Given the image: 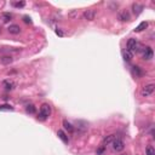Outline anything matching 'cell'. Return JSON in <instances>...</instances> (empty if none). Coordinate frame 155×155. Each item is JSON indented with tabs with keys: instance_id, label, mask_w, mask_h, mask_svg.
I'll return each mask as SVG.
<instances>
[{
	"instance_id": "1",
	"label": "cell",
	"mask_w": 155,
	"mask_h": 155,
	"mask_svg": "<svg viewBox=\"0 0 155 155\" xmlns=\"http://www.w3.org/2000/svg\"><path fill=\"white\" fill-rule=\"evenodd\" d=\"M51 115V107L47 103H44L40 107V111H39V119L40 120H46L48 116Z\"/></svg>"
},
{
	"instance_id": "2",
	"label": "cell",
	"mask_w": 155,
	"mask_h": 155,
	"mask_svg": "<svg viewBox=\"0 0 155 155\" xmlns=\"http://www.w3.org/2000/svg\"><path fill=\"white\" fill-rule=\"evenodd\" d=\"M111 144H113L114 152H116V153H120V152H123V150L125 149V143H124V140L121 138H115Z\"/></svg>"
},
{
	"instance_id": "3",
	"label": "cell",
	"mask_w": 155,
	"mask_h": 155,
	"mask_svg": "<svg viewBox=\"0 0 155 155\" xmlns=\"http://www.w3.org/2000/svg\"><path fill=\"white\" fill-rule=\"evenodd\" d=\"M126 47H127L126 50L133 53L136 50H137V47H138L137 40H136V39H133V38H130L129 40H127V42H126Z\"/></svg>"
},
{
	"instance_id": "4",
	"label": "cell",
	"mask_w": 155,
	"mask_h": 155,
	"mask_svg": "<svg viewBox=\"0 0 155 155\" xmlns=\"http://www.w3.org/2000/svg\"><path fill=\"white\" fill-rule=\"evenodd\" d=\"M153 55H154V52H153V48L152 47H143V50H142V56H143V60L145 61H149V60H152L153 58Z\"/></svg>"
},
{
	"instance_id": "5",
	"label": "cell",
	"mask_w": 155,
	"mask_h": 155,
	"mask_svg": "<svg viewBox=\"0 0 155 155\" xmlns=\"http://www.w3.org/2000/svg\"><path fill=\"white\" fill-rule=\"evenodd\" d=\"M154 90H155L154 84H149V85H145V86L143 87L142 91H140V93H142V96H144V97H148V96H150V95H153Z\"/></svg>"
},
{
	"instance_id": "6",
	"label": "cell",
	"mask_w": 155,
	"mask_h": 155,
	"mask_svg": "<svg viewBox=\"0 0 155 155\" xmlns=\"http://www.w3.org/2000/svg\"><path fill=\"white\" fill-rule=\"evenodd\" d=\"M82 17H84L86 21H93L96 18V11L95 10H86V11L82 13Z\"/></svg>"
},
{
	"instance_id": "7",
	"label": "cell",
	"mask_w": 155,
	"mask_h": 155,
	"mask_svg": "<svg viewBox=\"0 0 155 155\" xmlns=\"http://www.w3.org/2000/svg\"><path fill=\"white\" fill-rule=\"evenodd\" d=\"M12 62H13V58L10 55H5V56L0 57V63H1L3 66H9V64H11Z\"/></svg>"
},
{
	"instance_id": "8",
	"label": "cell",
	"mask_w": 155,
	"mask_h": 155,
	"mask_svg": "<svg viewBox=\"0 0 155 155\" xmlns=\"http://www.w3.org/2000/svg\"><path fill=\"white\" fill-rule=\"evenodd\" d=\"M132 10H133V13L136 15V16H138V15L142 13V11L144 10V6L142 4H138V3H134L132 5Z\"/></svg>"
},
{
	"instance_id": "9",
	"label": "cell",
	"mask_w": 155,
	"mask_h": 155,
	"mask_svg": "<svg viewBox=\"0 0 155 155\" xmlns=\"http://www.w3.org/2000/svg\"><path fill=\"white\" fill-rule=\"evenodd\" d=\"M7 30L10 34H13V35H17V34L21 33V28H19V26H17V24H10Z\"/></svg>"
},
{
	"instance_id": "10",
	"label": "cell",
	"mask_w": 155,
	"mask_h": 155,
	"mask_svg": "<svg viewBox=\"0 0 155 155\" xmlns=\"http://www.w3.org/2000/svg\"><path fill=\"white\" fill-rule=\"evenodd\" d=\"M57 136H58V138H60L63 143L67 144L68 142H69V138H68V136L66 134V132H64L63 130H58V131H57Z\"/></svg>"
},
{
	"instance_id": "11",
	"label": "cell",
	"mask_w": 155,
	"mask_h": 155,
	"mask_svg": "<svg viewBox=\"0 0 155 155\" xmlns=\"http://www.w3.org/2000/svg\"><path fill=\"white\" fill-rule=\"evenodd\" d=\"M130 13L126 11V10H123L120 13H119V19L120 21H123V22H126V21H130Z\"/></svg>"
},
{
	"instance_id": "12",
	"label": "cell",
	"mask_w": 155,
	"mask_h": 155,
	"mask_svg": "<svg viewBox=\"0 0 155 155\" xmlns=\"http://www.w3.org/2000/svg\"><path fill=\"white\" fill-rule=\"evenodd\" d=\"M132 73H133V75L136 78H140V76H143V74H144L143 70H142V68L138 67V66L132 67Z\"/></svg>"
},
{
	"instance_id": "13",
	"label": "cell",
	"mask_w": 155,
	"mask_h": 155,
	"mask_svg": "<svg viewBox=\"0 0 155 155\" xmlns=\"http://www.w3.org/2000/svg\"><path fill=\"white\" fill-rule=\"evenodd\" d=\"M115 134H109V136H107V137L103 139V145H108L110 143H113V140L115 139Z\"/></svg>"
},
{
	"instance_id": "14",
	"label": "cell",
	"mask_w": 155,
	"mask_h": 155,
	"mask_svg": "<svg viewBox=\"0 0 155 155\" xmlns=\"http://www.w3.org/2000/svg\"><path fill=\"white\" fill-rule=\"evenodd\" d=\"M63 126H64V129L68 131V132H73V131H74V126L67 120H63Z\"/></svg>"
},
{
	"instance_id": "15",
	"label": "cell",
	"mask_w": 155,
	"mask_h": 155,
	"mask_svg": "<svg viewBox=\"0 0 155 155\" xmlns=\"http://www.w3.org/2000/svg\"><path fill=\"white\" fill-rule=\"evenodd\" d=\"M148 27V22H142V23H139V26L134 29V32H137V33H139V32H143L145 28Z\"/></svg>"
},
{
	"instance_id": "16",
	"label": "cell",
	"mask_w": 155,
	"mask_h": 155,
	"mask_svg": "<svg viewBox=\"0 0 155 155\" xmlns=\"http://www.w3.org/2000/svg\"><path fill=\"white\" fill-rule=\"evenodd\" d=\"M13 107L10 104H1L0 105V111H12Z\"/></svg>"
},
{
	"instance_id": "17",
	"label": "cell",
	"mask_w": 155,
	"mask_h": 155,
	"mask_svg": "<svg viewBox=\"0 0 155 155\" xmlns=\"http://www.w3.org/2000/svg\"><path fill=\"white\" fill-rule=\"evenodd\" d=\"M132 57H133V53H132V52H130V51H127V50L124 52V60H125V61L130 62L131 60H132Z\"/></svg>"
},
{
	"instance_id": "18",
	"label": "cell",
	"mask_w": 155,
	"mask_h": 155,
	"mask_svg": "<svg viewBox=\"0 0 155 155\" xmlns=\"http://www.w3.org/2000/svg\"><path fill=\"white\" fill-rule=\"evenodd\" d=\"M1 17H3V21H4V22H9V21H11L12 15L10 13V12H4V13L1 15Z\"/></svg>"
},
{
	"instance_id": "19",
	"label": "cell",
	"mask_w": 155,
	"mask_h": 155,
	"mask_svg": "<svg viewBox=\"0 0 155 155\" xmlns=\"http://www.w3.org/2000/svg\"><path fill=\"white\" fill-rule=\"evenodd\" d=\"M4 86H5V89H6V90H12L13 86H15V84H13L12 81L6 80V81H4Z\"/></svg>"
},
{
	"instance_id": "20",
	"label": "cell",
	"mask_w": 155,
	"mask_h": 155,
	"mask_svg": "<svg viewBox=\"0 0 155 155\" xmlns=\"http://www.w3.org/2000/svg\"><path fill=\"white\" fill-rule=\"evenodd\" d=\"M145 153H147V155H155V149L153 145H148L145 149Z\"/></svg>"
},
{
	"instance_id": "21",
	"label": "cell",
	"mask_w": 155,
	"mask_h": 155,
	"mask_svg": "<svg viewBox=\"0 0 155 155\" xmlns=\"http://www.w3.org/2000/svg\"><path fill=\"white\" fill-rule=\"evenodd\" d=\"M26 110H27V113H29V114H34L36 109H35V107H34L33 104H28L27 108H26Z\"/></svg>"
},
{
	"instance_id": "22",
	"label": "cell",
	"mask_w": 155,
	"mask_h": 155,
	"mask_svg": "<svg viewBox=\"0 0 155 155\" xmlns=\"http://www.w3.org/2000/svg\"><path fill=\"white\" fill-rule=\"evenodd\" d=\"M12 5L15 7H23L24 5H26V3L24 1H19V3H12Z\"/></svg>"
},
{
	"instance_id": "23",
	"label": "cell",
	"mask_w": 155,
	"mask_h": 155,
	"mask_svg": "<svg viewBox=\"0 0 155 155\" xmlns=\"http://www.w3.org/2000/svg\"><path fill=\"white\" fill-rule=\"evenodd\" d=\"M55 32H56V34H57L58 36H64V33H63V32L61 30V29H58V28H57Z\"/></svg>"
},
{
	"instance_id": "24",
	"label": "cell",
	"mask_w": 155,
	"mask_h": 155,
	"mask_svg": "<svg viewBox=\"0 0 155 155\" xmlns=\"http://www.w3.org/2000/svg\"><path fill=\"white\" fill-rule=\"evenodd\" d=\"M104 152V145H102V147L98 149V150H97V155H99V154H102V153H103Z\"/></svg>"
},
{
	"instance_id": "25",
	"label": "cell",
	"mask_w": 155,
	"mask_h": 155,
	"mask_svg": "<svg viewBox=\"0 0 155 155\" xmlns=\"http://www.w3.org/2000/svg\"><path fill=\"white\" fill-rule=\"evenodd\" d=\"M23 21L26 22V23H32V21H30V18H29L28 16H24L23 17Z\"/></svg>"
},
{
	"instance_id": "26",
	"label": "cell",
	"mask_w": 155,
	"mask_h": 155,
	"mask_svg": "<svg viewBox=\"0 0 155 155\" xmlns=\"http://www.w3.org/2000/svg\"><path fill=\"white\" fill-rule=\"evenodd\" d=\"M123 155H127V154H123Z\"/></svg>"
}]
</instances>
